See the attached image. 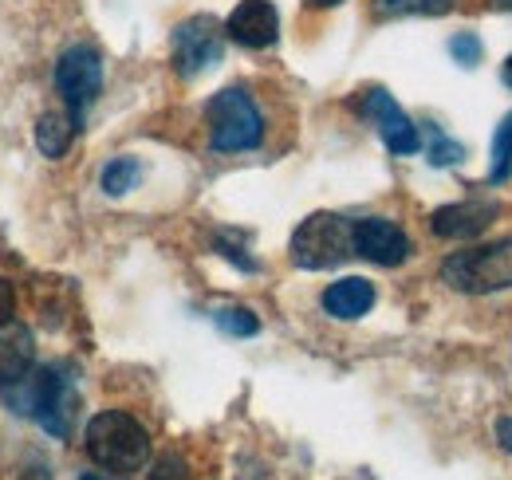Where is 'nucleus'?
Instances as JSON below:
<instances>
[{"label":"nucleus","mask_w":512,"mask_h":480,"mask_svg":"<svg viewBox=\"0 0 512 480\" xmlns=\"http://www.w3.org/2000/svg\"><path fill=\"white\" fill-rule=\"evenodd\" d=\"M87 457L107 473H138L150 461V433L123 410H103L87 421Z\"/></svg>","instance_id":"1"},{"label":"nucleus","mask_w":512,"mask_h":480,"mask_svg":"<svg viewBox=\"0 0 512 480\" xmlns=\"http://www.w3.org/2000/svg\"><path fill=\"white\" fill-rule=\"evenodd\" d=\"M442 280L465 296H489L512 288V237L453 252L442 264Z\"/></svg>","instance_id":"2"},{"label":"nucleus","mask_w":512,"mask_h":480,"mask_svg":"<svg viewBox=\"0 0 512 480\" xmlns=\"http://www.w3.org/2000/svg\"><path fill=\"white\" fill-rule=\"evenodd\" d=\"M209 119V142L221 154H241V150H256L264 142V119L256 111L245 87H225L209 99L205 107Z\"/></svg>","instance_id":"3"},{"label":"nucleus","mask_w":512,"mask_h":480,"mask_svg":"<svg viewBox=\"0 0 512 480\" xmlns=\"http://www.w3.org/2000/svg\"><path fill=\"white\" fill-rule=\"evenodd\" d=\"M8 402L16 406V414H28L36 418L48 433L67 437V421H71V406H75V390H71V378H64L60 366H44L36 370L32 378L16 382Z\"/></svg>","instance_id":"4"},{"label":"nucleus","mask_w":512,"mask_h":480,"mask_svg":"<svg viewBox=\"0 0 512 480\" xmlns=\"http://www.w3.org/2000/svg\"><path fill=\"white\" fill-rule=\"evenodd\" d=\"M355 256V221L339 213H312L296 233H292V264L323 272Z\"/></svg>","instance_id":"5"},{"label":"nucleus","mask_w":512,"mask_h":480,"mask_svg":"<svg viewBox=\"0 0 512 480\" xmlns=\"http://www.w3.org/2000/svg\"><path fill=\"white\" fill-rule=\"evenodd\" d=\"M56 87L71 107V119L79 122L83 107L95 103V95L103 91V63L91 48H67L56 63Z\"/></svg>","instance_id":"6"},{"label":"nucleus","mask_w":512,"mask_h":480,"mask_svg":"<svg viewBox=\"0 0 512 480\" xmlns=\"http://www.w3.org/2000/svg\"><path fill=\"white\" fill-rule=\"evenodd\" d=\"M363 115L379 126V134H383L390 154H418V150H422L418 126L410 122V115L386 95L383 87H371V91L363 95Z\"/></svg>","instance_id":"7"},{"label":"nucleus","mask_w":512,"mask_h":480,"mask_svg":"<svg viewBox=\"0 0 512 480\" xmlns=\"http://www.w3.org/2000/svg\"><path fill=\"white\" fill-rule=\"evenodd\" d=\"M221 60V28L209 16H193L174 32V67L190 79Z\"/></svg>","instance_id":"8"},{"label":"nucleus","mask_w":512,"mask_h":480,"mask_svg":"<svg viewBox=\"0 0 512 480\" xmlns=\"http://www.w3.org/2000/svg\"><path fill=\"white\" fill-rule=\"evenodd\" d=\"M225 36L237 40L241 48H272L280 36L276 4L272 0H241L225 20Z\"/></svg>","instance_id":"9"},{"label":"nucleus","mask_w":512,"mask_h":480,"mask_svg":"<svg viewBox=\"0 0 512 480\" xmlns=\"http://www.w3.org/2000/svg\"><path fill=\"white\" fill-rule=\"evenodd\" d=\"M355 252L371 264L394 268L410 256V237L386 217H363V221H355Z\"/></svg>","instance_id":"10"},{"label":"nucleus","mask_w":512,"mask_h":480,"mask_svg":"<svg viewBox=\"0 0 512 480\" xmlns=\"http://www.w3.org/2000/svg\"><path fill=\"white\" fill-rule=\"evenodd\" d=\"M493 217H497V205L493 201H473L469 197V201H453V205L434 209L430 229L446 240H469L477 237V233H485L493 225Z\"/></svg>","instance_id":"11"},{"label":"nucleus","mask_w":512,"mask_h":480,"mask_svg":"<svg viewBox=\"0 0 512 480\" xmlns=\"http://www.w3.org/2000/svg\"><path fill=\"white\" fill-rule=\"evenodd\" d=\"M36 359V339L20 319L0 323V390H12L16 382H24L32 374Z\"/></svg>","instance_id":"12"},{"label":"nucleus","mask_w":512,"mask_h":480,"mask_svg":"<svg viewBox=\"0 0 512 480\" xmlns=\"http://www.w3.org/2000/svg\"><path fill=\"white\" fill-rule=\"evenodd\" d=\"M375 307V284L363 276H343L323 292V311L331 319H363Z\"/></svg>","instance_id":"13"},{"label":"nucleus","mask_w":512,"mask_h":480,"mask_svg":"<svg viewBox=\"0 0 512 480\" xmlns=\"http://www.w3.org/2000/svg\"><path fill=\"white\" fill-rule=\"evenodd\" d=\"M71 138H75V119L44 115V119L36 122V146H40L44 158H64Z\"/></svg>","instance_id":"14"},{"label":"nucleus","mask_w":512,"mask_h":480,"mask_svg":"<svg viewBox=\"0 0 512 480\" xmlns=\"http://www.w3.org/2000/svg\"><path fill=\"white\" fill-rule=\"evenodd\" d=\"M138 178H142L138 158H115V162H107V170H103V193L123 197V193H130V189L138 185Z\"/></svg>","instance_id":"15"},{"label":"nucleus","mask_w":512,"mask_h":480,"mask_svg":"<svg viewBox=\"0 0 512 480\" xmlns=\"http://www.w3.org/2000/svg\"><path fill=\"white\" fill-rule=\"evenodd\" d=\"M489 181H509L512 174V115L493 134V150H489Z\"/></svg>","instance_id":"16"},{"label":"nucleus","mask_w":512,"mask_h":480,"mask_svg":"<svg viewBox=\"0 0 512 480\" xmlns=\"http://www.w3.org/2000/svg\"><path fill=\"white\" fill-rule=\"evenodd\" d=\"M457 0H375L379 16H442Z\"/></svg>","instance_id":"17"},{"label":"nucleus","mask_w":512,"mask_h":480,"mask_svg":"<svg viewBox=\"0 0 512 480\" xmlns=\"http://www.w3.org/2000/svg\"><path fill=\"white\" fill-rule=\"evenodd\" d=\"M213 319H217V327L225 335H237V339H249V335L260 331V319H256L249 307H221Z\"/></svg>","instance_id":"18"},{"label":"nucleus","mask_w":512,"mask_h":480,"mask_svg":"<svg viewBox=\"0 0 512 480\" xmlns=\"http://www.w3.org/2000/svg\"><path fill=\"white\" fill-rule=\"evenodd\" d=\"M461 158H465V146L453 142L446 130L430 126V162H434V166H453V162H461Z\"/></svg>","instance_id":"19"},{"label":"nucleus","mask_w":512,"mask_h":480,"mask_svg":"<svg viewBox=\"0 0 512 480\" xmlns=\"http://www.w3.org/2000/svg\"><path fill=\"white\" fill-rule=\"evenodd\" d=\"M449 56L457 63H465V67H477L481 63V40L473 32H461V36L449 40Z\"/></svg>","instance_id":"20"},{"label":"nucleus","mask_w":512,"mask_h":480,"mask_svg":"<svg viewBox=\"0 0 512 480\" xmlns=\"http://www.w3.org/2000/svg\"><path fill=\"white\" fill-rule=\"evenodd\" d=\"M16 315V292L8 280H0V323H8Z\"/></svg>","instance_id":"21"},{"label":"nucleus","mask_w":512,"mask_h":480,"mask_svg":"<svg viewBox=\"0 0 512 480\" xmlns=\"http://www.w3.org/2000/svg\"><path fill=\"white\" fill-rule=\"evenodd\" d=\"M501 445H505V449L512 453V418L501 421Z\"/></svg>","instance_id":"22"},{"label":"nucleus","mask_w":512,"mask_h":480,"mask_svg":"<svg viewBox=\"0 0 512 480\" xmlns=\"http://www.w3.org/2000/svg\"><path fill=\"white\" fill-rule=\"evenodd\" d=\"M312 8H331V4H343V0H308Z\"/></svg>","instance_id":"23"},{"label":"nucleus","mask_w":512,"mask_h":480,"mask_svg":"<svg viewBox=\"0 0 512 480\" xmlns=\"http://www.w3.org/2000/svg\"><path fill=\"white\" fill-rule=\"evenodd\" d=\"M154 480H170V461H166V465L158 469V477H154Z\"/></svg>","instance_id":"24"},{"label":"nucleus","mask_w":512,"mask_h":480,"mask_svg":"<svg viewBox=\"0 0 512 480\" xmlns=\"http://www.w3.org/2000/svg\"><path fill=\"white\" fill-rule=\"evenodd\" d=\"M505 83L512 87V56H509V63H505Z\"/></svg>","instance_id":"25"},{"label":"nucleus","mask_w":512,"mask_h":480,"mask_svg":"<svg viewBox=\"0 0 512 480\" xmlns=\"http://www.w3.org/2000/svg\"><path fill=\"white\" fill-rule=\"evenodd\" d=\"M493 8H512V0H489Z\"/></svg>","instance_id":"26"},{"label":"nucleus","mask_w":512,"mask_h":480,"mask_svg":"<svg viewBox=\"0 0 512 480\" xmlns=\"http://www.w3.org/2000/svg\"><path fill=\"white\" fill-rule=\"evenodd\" d=\"M79 480H103V477H79Z\"/></svg>","instance_id":"27"}]
</instances>
